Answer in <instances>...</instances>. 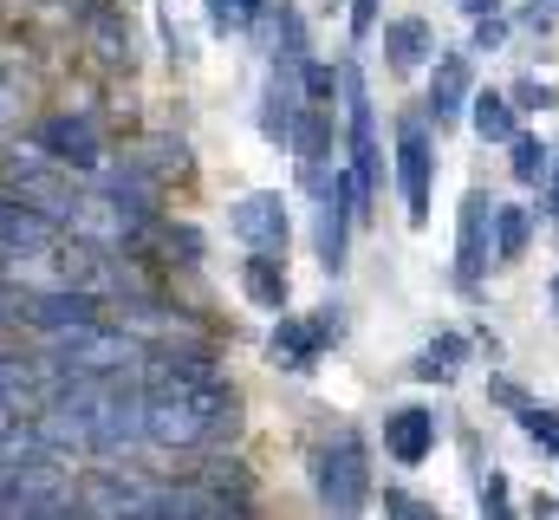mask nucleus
<instances>
[{
  "mask_svg": "<svg viewBox=\"0 0 559 520\" xmlns=\"http://www.w3.org/2000/svg\"><path fill=\"white\" fill-rule=\"evenodd\" d=\"M488 228H495V202L475 189L468 202H462V235H455V280L462 286H475L481 273H488Z\"/></svg>",
  "mask_w": 559,
  "mask_h": 520,
  "instance_id": "nucleus-7",
  "label": "nucleus"
},
{
  "mask_svg": "<svg viewBox=\"0 0 559 520\" xmlns=\"http://www.w3.org/2000/svg\"><path fill=\"white\" fill-rule=\"evenodd\" d=\"M384 449H391L404 469L429 462V449H436V416H429V410H397V416L384 423Z\"/></svg>",
  "mask_w": 559,
  "mask_h": 520,
  "instance_id": "nucleus-11",
  "label": "nucleus"
},
{
  "mask_svg": "<svg viewBox=\"0 0 559 520\" xmlns=\"http://www.w3.org/2000/svg\"><path fill=\"white\" fill-rule=\"evenodd\" d=\"M429 176H436V150H429V130L423 125H397V189H404V209L411 222H429Z\"/></svg>",
  "mask_w": 559,
  "mask_h": 520,
  "instance_id": "nucleus-5",
  "label": "nucleus"
},
{
  "mask_svg": "<svg viewBox=\"0 0 559 520\" xmlns=\"http://www.w3.org/2000/svg\"><path fill=\"white\" fill-rule=\"evenodd\" d=\"M338 85H345V118H352V176L365 196H378V125H371V92H365V72L358 66H338Z\"/></svg>",
  "mask_w": 559,
  "mask_h": 520,
  "instance_id": "nucleus-3",
  "label": "nucleus"
},
{
  "mask_svg": "<svg viewBox=\"0 0 559 520\" xmlns=\"http://www.w3.org/2000/svg\"><path fill=\"white\" fill-rule=\"evenodd\" d=\"M261 7H267V0H209V20H215L222 33H248V26L261 20Z\"/></svg>",
  "mask_w": 559,
  "mask_h": 520,
  "instance_id": "nucleus-21",
  "label": "nucleus"
},
{
  "mask_svg": "<svg viewBox=\"0 0 559 520\" xmlns=\"http://www.w3.org/2000/svg\"><path fill=\"white\" fill-rule=\"evenodd\" d=\"M462 358H468V345H462L455 332H442V339L417 358V378H455V365H462Z\"/></svg>",
  "mask_w": 559,
  "mask_h": 520,
  "instance_id": "nucleus-19",
  "label": "nucleus"
},
{
  "mask_svg": "<svg viewBox=\"0 0 559 520\" xmlns=\"http://www.w3.org/2000/svg\"><path fill=\"white\" fill-rule=\"evenodd\" d=\"M306 92H312V98H332V72H325V66H306Z\"/></svg>",
  "mask_w": 559,
  "mask_h": 520,
  "instance_id": "nucleus-26",
  "label": "nucleus"
},
{
  "mask_svg": "<svg viewBox=\"0 0 559 520\" xmlns=\"http://www.w3.org/2000/svg\"><path fill=\"white\" fill-rule=\"evenodd\" d=\"M455 7H462V13H475V20H481V13H495V7H501V0H455Z\"/></svg>",
  "mask_w": 559,
  "mask_h": 520,
  "instance_id": "nucleus-29",
  "label": "nucleus"
},
{
  "mask_svg": "<svg viewBox=\"0 0 559 520\" xmlns=\"http://www.w3.org/2000/svg\"><path fill=\"white\" fill-rule=\"evenodd\" d=\"M384 59H391L397 72H417L423 59H436V33H429L423 20H391V26H384Z\"/></svg>",
  "mask_w": 559,
  "mask_h": 520,
  "instance_id": "nucleus-13",
  "label": "nucleus"
},
{
  "mask_svg": "<svg viewBox=\"0 0 559 520\" xmlns=\"http://www.w3.org/2000/svg\"><path fill=\"white\" fill-rule=\"evenodd\" d=\"M228 228H235V241H248V248H286V202H280V189H261V196H241L235 209H228Z\"/></svg>",
  "mask_w": 559,
  "mask_h": 520,
  "instance_id": "nucleus-6",
  "label": "nucleus"
},
{
  "mask_svg": "<svg viewBox=\"0 0 559 520\" xmlns=\"http://www.w3.org/2000/svg\"><path fill=\"white\" fill-rule=\"evenodd\" d=\"M468 125H475L481 143H508V137L521 130V118H514V105H508L501 92H481V98L468 105Z\"/></svg>",
  "mask_w": 559,
  "mask_h": 520,
  "instance_id": "nucleus-16",
  "label": "nucleus"
},
{
  "mask_svg": "<svg viewBox=\"0 0 559 520\" xmlns=\"http://www.w3.org/2000/svg\"><path fill=\"white\" fill-rule=\"evenodd\" d=\"M468 111V59H436V79H429V118L436 125H455Z\"/></svg>",
  "mask_w": 559,
  "mask_h": 520,
  "instance_id": "nucleus-12",
  "label": "nucleus"
},
{
  "mask_svg": "<svg viewBox=\"0 0 559 520\" xmlns=\"http://www.w3.org/2000/svg\"><path fill=\"white\" fill-rule=\"evenodd\" d=\"M521 423H527V436H534L540 449H554V456H559V410H540V403H527V410H521Z\"/></svg>",
  "mask_w": 559,
  "mask_h": 520,
  "instance_id": "nucleus-22",
  "label": "nucleus"
},
{
  "mask_svg": "<svg viewBox=\"0 0 559 520\" xmlns=\"http://www.w3.org/2000/svg\"><path fill=\"white\" fill-rule=\"evenodd\" d=\"M332 339H338V306H325V312H312V319H280L274 365L280 371H312Z\"/></svg>",
  "mask_w": 559,
  "mask_h": 520,
  "instance_id": "nucleus-4",
  "label": "nucleus"
},
{
  "mask_svg": "<svg viewBox=\"0 0 559 520\" xmlns=\"http://www.w3.org/2000/svg\"><path fill=\"white\" fill-rule=\"evenodd\" d=\"M521 105H554V85H540V79H527V85H521Z\"/></svg>",
  "mask_w": 559,
  "mask_h": 520,
  "instance_id": "nucleus-27",
  "label": "nucleus"
},
{
  "mask_svg": "<svg viewBox=\"0 0 559 520\" xmlns=\"http://www.w3.org/2000/svg\"><path fill=\"white\" fill-rule=\"evenodd\" d=\"M241 286H248V299H254V306H267V312H280V306H286V267H280L267 248H254L248 273H241Z\"/></svg>",
  "mask_w": 559,
  "mask_h": 520,
  "instance_id": "nucleus-14",
  "label": "nucleus"
},
{
  "mask_svg": "<svg viewBox=\"0 0 559 520\" xmlns=\"http://www.w3.org/2000/svg\"><path fill=\"white\" fill-rule=\"evenodd\" d=\"M554 202H559V182H554Z\"/></svg>",
  "mask_w": 559,
  "mask_h": 520,
  "instance_id": "nucleus-31",
  "label": "nucleus"
},
{
  "mask_svg": "<svg viewBox=\"0 0 559 520\" xmlns=\"http://www.w3.org/2000/svg\"><path fill=\"white\" fill-rule=\"evenodd\" d=\"M527 26H559V0H527Z\"/></svg>",
  "mask_w": 559,
  "mask_h": 520,
  "instance_id": "nucleus-24",
  "label": "nucleus"
},
{
  "mask_svg": "<svg viewBox=\"0 0 559 520\" xmlns=\"http://www.w3.org/2000/svg\"><path fill=\"white\" fill-rule=\"evenodd\" d=\"M39 143L52 150V163H66V169H98V130L85 125V118H46L39 125Z\"/></svg>",
  "mask_w": 559,
  "mask_h": 520,
  "instance_id": "nucleus-10",
  "label": "nucleus"
},
{
  "mask_svg": "<svg viewBox=\"0 0 559 520\" xmlns=\"http://www.w3.org/2000/svg\"><path fill=\"white\" fill-rule=\"evenodd\" d=\"M345 222H352V215H338V202L325 196V215H319V255H325L332 273L345 267Z\"/></svg>",
  "mask_w": 559,
  "mask_h": 520,
  "instance_id": "nucleus-20",
  "label": "nucleus"
},
{
  "mask_svg": "<svg viewBox=\"0 0 559 520\" xmlns=\"http://www.w3.org/2000/svg\"><path fill=\"white\" fill-rule=\"evenodd\" d=\"M384 508H391V515H429V508H423V501H411V495H384Z\"/></svg>",
  "mask_w": 559,
  "mask_h": 520,
  "instance_id": "nucleus-28",
  "label": "nucleus"
},
{
  "mask_svg": "<svg viewBox=\"0 0 559 520\" xmlns=\"http://www.w3.org/2000/svg\"><path fill=\"white\" fill-rule=\"evenodd\" d=\"M46 241H52V228H46L39 209H26V202H0V248H46Z\"/></svg>",
  "mask_w": 559,
  "mask_h": 520,
  "instance_id": "nucleus-15",
  "label": "nucleus"
},
{
  "mask_svg": "<svg viewBox=\"0 0 559 520\" xmlns=\"http://www.w3.org/2000/svg\"><path fill=\"white\" fill-rule=\"evenodd\" d=\"M293 150H299V182L312 189V196H332V125H325V111H299L293 118Z\"/></svg>",
  "mask_w": 559,
  "mask_h": 520,
  "instance_id": "nucleus-8",
  "label": "nucleus"
},
{
  "mask_svg": "<svg viewBox=\"0 0 559 520\" xmlns=\"http://www.w3.org/2000/svg\"><path fill=\"white\" fill-rule=\"evenodd\" d=\"M554 306H559V280H554Z\"/></svg>",
  "mask_w": 559,
  "mask_h": 520,
  "instance_id": "nucleus-30",
  "label": "nucleus"
},
{
  "mask_svg": "<svg viewBox=\"0 0 559 520\" xmlns=\"http://www.w3.org/2000/svg\"><path fill=\"white\" fill-rule=\"evenodd\" d=\"M508 150H514V182H547V169H554V150H547L540 137L514 130V137H508Z\"/></svg>",
  "mask_w": 559,
  "mask_h": 520,
  "instance_id": "nucleus-17",
  "label": "nucleus"
},
{
  "mask_svg": "<svg viewBox=\"0 0 559 520\" xmlns=\"http://www.w3.org/2000/svg\"><path fill=\"white\" fill-rule=\"evenodd\" d=\"M365 495H371V462H365V442L345 429V436H332V449L319 456V501H325L332 515H358Z\"/></svg>",
  "mask_w": 559,
  "mask_h": 520,
  "instance_id": "nucleus-2",
  "label": "nucleus"
},
{
  "mask_svg": "<svg viewBox=\"0 0 559 520\" xmlns=\"http://www.w3.org/2000/svg\"><path fill=\"white\" fill-rule=\"evenodd\" d=\"M371 26H378V0H352V33L365 39Z\"/></svg>",
  "mask_w": 559,
  "mask_h": 520,
  "instance_id": "nucleus-25",
  "label": "nucleus"
},
{
  "mask_svg": "<svg viewBox=\"0 0 559 520\" xmlns=\"http://www.w3.org/2000/svg\"><path fill=\"white\" fill-rule=\"evenodd\" d=\"M527 248V209H495V267H514Z\"/></svg>",
  "mask_w": 559,
  "mask_h": 520,
  "instance_id": "nucleus-18",
  "label": "nucleus"
},
{
  "mask_svg": "<svg viewBox=\"0 0 559 520\" xmlns=\"http://www.w3.org/2000/svg\"><path fill=\"white\" fill-rule=\"evenodd\" d=\"M481 508H488V515H508V482H501V475L481 482Z\"/></svg>",
  "mask_w": 559,
  "mask_h": 520,
  "instance_id": "nucleus-23",
  "label": "nucleus"
},
{
  "mask_svg": "<svg viewBox=\"0 0 559 520\" xmlns=\"http://www.w3.org/2000/svg\"><path fill=\"white\" fill-rule=\"evenodd\" d=\"M52 352L72 378H124V365H138V345L124 332H111L105 319L92 326H72V332H52Z\"/></svg>",
  "mask_w": 559,
  "mask_h": 520,
  "instance_id": "nucleus-1",
  "label": "nucleus"
},
{
  "mask_svg": "<svg viewBox=\"0 0 559 520\" xmlns=\"http://www.w3.org/2000/svg\"><path fill=\"white\" fill-rule=\"evenodd\" d=\"M13 306L33 312V326H46V332H72V326H92L98 319V299L92 293H20Z\"/></svg>",
  "mask_w": 559,
  "mask_h": 520,
  "instance_id": "nucleus-9",
  "label": "nucleus"
}]
</instances>
